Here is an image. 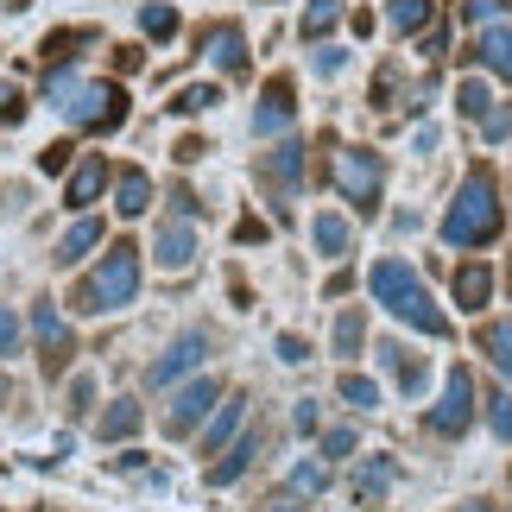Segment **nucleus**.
<instances>
[{"mask_svg": "<svg viewBox=\"0 0 512 512\" xmlns=\"http://www.w3.org/2000/svg\"><path fill=\"white\" fill-rule=\"evenodd\" d=\"M260 171H266V184L298 190V184H304V146H298V140H285L279 152H266V165H260Z\"/></svg>", "mask_w": 512, "mask_h": 512, "instance_id": "2eb2a0df", "label": "nucleus"}, {"mask_svg": "<svg viewBox=\"0 0 512 512\" xmlns=\"http://www.w3.org/2000/svg\"><path fill=\"white\" fill-rule=\"evenodd\" d=\"M386 494H392V462L373 456L361 475H354V506H361V512H386Z\"/></svg>", "mask_w": 512, "mask_h": 512, "instance_id": "f8f14e48", "label": "nucleus"}, {"mask_svg": "<svg viewBox=\"0 0 512 512\" xmlns=\"http://www.w3.org/2000/svg\"><path fill=\"white\" fill-rule=\"evenodd\" d=\"M336 392H342L348 405H361V411H373V405H380V386H373L367 373H342V380H336Z\"/></svg>", "mask_w": 512, "mask_h": 512, "instance_id": "c756f323", "label": "nucleus"}, {"mask_svg": "<svg viewBox=\"0 0 512 512\" xmlns=\"http://www.w3.org/2000/svg\"><path fill=\"white\" fill-rule=\"evenodd\" d=\"M494 7H500V0H468V7H462V19H468V26H481V19L494 13Z\"/></svg>", "mask_w": 512, "mask_h": 512, "instance_id": "37998d69", "label": "nucleus"}, {"mask_svg": "<svg viewBox=\"0 0 512 512\" xmlns=\"http://www.w3.org/2000/svg\"><path fill=\"white\" fill-rule=\"evenodd\" d=\"M336 19H342V0H310L304 7V38H329Z\"/></svg>", "mask_w": 512, "mask_h": 512, "instance_id": "bb28decb", "label": "nucleus"}, {"mask_svg": "<svg viewBox=\"0 0 512 512\" xmlns=\"http://www.w3.org/2000/svg\"><path fill=\"white\" fill-rule=\"evenodd\" d=\"M133 291H140V247L114 241L102 260H95V272H83V285L70 291V304L83 310V317H108V310L133 304Z\"/></svg>", "mask_w": 512, "mask_h": 512, "instance_id": "7ed1b4c3", "label": "nucleus"}, {"mask_svg": "<svg viewBox=\"0 0 512 512\" xmlns=\"http://www.w3.org/2000/svg\"><path fill=\"white\" fill-rule=\"evenodd\" d=\"M108 177H114V171H108V159H102V152H89V159L70 171V184H64V203H70V209H89L95 196L108 190Z\"/></svg>", "mask_w": 512, "mask_h": 512, "instance_id": "9b49d317", "label": "nucleus"}, {"mask_svg": "<svg viewBox=\"0 0 512 512\" xmlns=\"http://www.w3.org/2000/svg\"><path fill=\"white\" fill-rule=\"evenodd\" d=\"M418 51L430 57V64H443V57H449V32H443V26H430V32L418 38Z\"/></svg>", "mask_w": 512, "mask_h": 512, "instance_id": "4c0bfd02", "label": "nucleus"}, {"mask_svg": "<svg viewBox=\"0 0 512 512\" xmlns=\"http://www.w3.org/2000/svg\"><path fill=\"white\" fill-rule=\"evenodd\" d=\"M329 177H336V190H342L361 215L380 209V196H386V159H380V152H367V146H342V152H336V165H329Z\"/></svg>", "mask_w": 512, "mask_h": 512, "instance_id": "20e7f679", "label": "nucleus"}, {"mask_svg": "<svg viewBox=\"0 0 512 512\" xmlns=\"http://www.w3.org/2000/svg\"><path fill=\"white\" fill-rule=\"evenodd\" d=\"M500 222H506V209H500V184H494V171L487 165H475L462 177V190H456V203H449V215H443V241L449 247H487L500 234Z\"/></svg>", "mask_w": 512, "mask_h": 512, "instance_id": "f257e3e1", "label": "nucleus"}, {"mask_svg": "<svg viewBox=\"0 0 512 512\" xmlns=\"http://www.w3.org/2000/svg\"><path fill=\"white\" fill-rule=\"evenodd\" d=\"M76 45H95V32H89V26H70V32H51V38H45V57H51V64H57V57H70Z\"/></svg>", "mask_w": 512, "mask_h": 512, "instance_id": "2f4dec72", "label": "nucleus"}, {"mask_svg": "<svg viewBox=\"0 0 512 512\" xmlns=\"http://www.w3.org/2000/svg\"><path fill=\"white\" fill-rule=\"evenodd\" d=\"M70 152H76L70 140H57V146H45V152H38V165H45V171H64V165H70Z\"/></svg>", "mask_w": 512, "mask_h": 512, "instance_id": "a19ab883", "label": "nucleus"}, {"mask_svg": "<svg viewBox=\"0 0 512 512\" xmlns=\"http://www.w3.org/2000/svg\"><path fill=\"white\" fill-rule=\"evenodd\" d=\"M291 424H298V430H317V405H310V399H304L298 411H291Z\"/></svg>", "mask_w": 512, "mask_h": 512, "instance_id": "de8ad7c7", "label": "nucleus"}, {"mask_svg": "<svg viewBox=\"0 0 512 512\" xmlns=\"http://www.w3.org/2000/svg\"><path fill=\"white\" fill-rule=\"evenodd\" d=\"M468 424H475V380H468V367H449L443 405H430V430H443V437H462Z\"/></svg>", "mask_w": 512, "mask_h": 512, "instance_id": "0eeeda50", "label": "nucleus"}, {"mask_svg": "<svg viewBox=\"0 0 512 512\" xmlns=\"http://www.w3.org/2000/svg\"><path fill=\"white\" fill-rule=\"evenodd\" d=\"M0 354H19V317L0 304Z\"/></svg>", "mask_w": 512, "mask_h": 512, "instance_id": "58836bf2", "label": "nucleus"}, {"mask_svg": "<svg viewBox=\"0 0 512 512\" xmlns=\"http://www.w3.org/2000/svg\"><path fill=\"white\" fill-rule=\"evenodd\" d=\"M367 336V323H361V310H348V317H336V354H354Z\"/></svg>", "mask_w": 512, "mask_h": 512, "instance_id": "f704fd0d", "label": "nucleus"}, {"mask_svg": "<svg viewBox=\"0 0 512 512\" xmlns=\"http://www.w3.org/2000/svg\"><path fill=\"white\" fill-rule=\"evenodd\" d=\"M95 430H102L108 443H127V437H140V405H133V399H114V405L102 411V424H95Z\"/></svg>", "mask_w": 512, "mask_h": 512, "instance_id": "5701e85b", "label": "nucleus"}, {"mask_svg": "<svg viewBox=\"0 0 512 512\" xmlns=\"http://www.w3.org/2000/svg\"><path fill=\"white\" fill-rule=\"evenodd\" d=\"M456 102H462V114H468V121H481V114L494 108V95H487V83H481V76H468V83L456 89Z\"/></svg>", "mask_w": 512, "mask_h": 512, "instance_id": "7c9ffc66", "label": "nucleus"}, {"mask_svg": "<svg viewBox=\"0 0 512 512\" xmlns=\"http://www.w3.org/2000/svg\"><path fill=\"white\" fill-rule=\"evenodd\" d=\"M64 114L83 133H114L127 121V89L121 83H76V95L64 102Z\"/></svg>", "mask_w": 512, "mask_h": 512, "instance_id": "39448f33", "label": "nucleus"}, {"mask_svg": "<svg viewBox=\"0 0 512 512\" xmlns=\"http://www.w3.org/2000/svg\"><path fill=\"white\" fill-rule=\"evenodd\" d=\"M430 19H437V0H392V13H386V26L399 32V38H411V32H424Z\"/></svg>", "mask_w": 512, "mask_h": 512, "instance_id": "4be33fe9", "label": "nucleus"}, {"mask_svg": "<svg viewBox=\"0 0 512 512\" xmlns=\"http://www.w3.org/2000/svg\"><path fill=\"white\" fill-rule=\"evenodd\" d=\"M380 361H386L392 373H399V386L411 392V399H418V392H424V361H418V354H411V348H399V342H386V348H380Z\"/></svg>", "mask_w": 512, "mask_h": 512, "instance_id": "b1692460", "label": "nucleus"}, {"mask_svg": "<svg viewBox=\"0 0 512 512\" xmlns=\"http://www.w3.org/2000/svg\"><path fill=\"white\" fill-rule=\"evenodd\" d=\"M266 512H304V506H298V500H272Z\"/></svg>", "mask_w": 512, "mask_h": 512, "instance_id": "8fccbe9b", "label": "nucleus"}, {"mask_svg": "<svg viewBox=\"0 0 512 512\" xmlns=\"http://www.w3.org/2000/svg\"><path fill=\"white\" fill-rule=\"evenodd\" d=\"M279 361H285V367L310 361V342H304V336H279Z\"/></svg>", "mask_w": 512, "mask_h": 512, "instance_id": "ea45409f", "label": "nucleus"}, {"mask_svg": "<svg viewBox=\"0 0 512 512\" xmlns=\"http://www.w3.org/2000/svg\"><path fill=\"white\" fill-rule=\"evenodd\" d=\"M342 456H354V430H323V462L336 468Z\"/></svg>", "mask_w": 512, "mask_h": 512, "instance_id": "e433bc0d", "label": "nucleus"}, {"mask_svg": "<svg viewBox=\"0 0 512 512\" xmlns=\"http://www.w3.org/2000/svg\"><path fill=\"white\" fill-rule=\"evenodd\" d=\"M19 114H26V102H19V95H0V121H19Z\"/></svg>", "mask_w": 512, "mask_h": 512, "instance_id": "09e8293b", "label": "nucleus"}, {"mask_svg": "<svg viewBox=\"0 0 512 512\" xmlns=\"http://www.w3.org/2000/svg\"><path fill=\"white\" fill-rule=\"evenodd\" d=\"M291 114H298V89H291V76H272L260 89V108H253V133H285Z\"/></svg>", "mask_w": 512, "mask_h": 512, "instance_id": "1a4fd4ad", "label": "nucleus"}, {"mask_svg": "<svg viewBox=\"0 0 512 512\" xmlns=\"http://www.w3.org/2000/svg\"><path fill=\"white\" fill-rule=\"evenodd\" d=\"M203 152H209L203 140H177V165H190V159H203Z\"/></svg>", "mask_w": 512, "mask_h": 512, "instance_id": "49530a36", "label": "nucleus"}, {"mask_svg": "<svg viewBox=\"0 0 512 512\" xmlns=\"http://www.w3.org/2000/svg\"><path fill=\"white\" fill-rule=\"evenodd\" d=\"M247 424V399H228L222 411H215V424L203 430V456H222V449L234 443V430Z\"/></svg>", "mask_w": 512, "mask_h": 512, "instance_id": "a211bd4d", "label": "nucleus"}, {"mask_svg": "<svg viewBox=\"0 0 512 512\" xmlns=\"http://www.w3.org/2000/svg\"><path fill=\"white\" fill-rule=\"evenodd\" d=\"M342 64H348V51H317V70H323V76H336Z\"/></svg>", "mask_w": 512, "mask_h": 512, "instance_id": "a18cd8bd", "label": "nucleus"}, {"mask_svg": "<svg viewBox=\"0 0 512 512\" xmlns=\"http://www.w3.org/2000/svg\"><path fill=\"white\" fill-rule=\"evenodd\" d=\"M487 424H494L500 443H512V399H506V392H494V399H487Z\"/></svg>", "mask_w": 512, "mask_h": 512, "instance_id": "c9c22d12", "label": "nucleus"}, {"mask_svg": "<svg viewBox=\"0 0 512 512\" xmlns=\"http://www.w3.org/2000/svg\"><path fill=\"white\" fill-rule=\"evenodd\" d=\"M209 57H215V64H222L228 76H247V70H253V57H247V38L234 32V26H215V32H209Z\"/></svg>", "mask_w": 512, "mask_h": 512, "instance_id": "4468645a", "label": "nucleus"}, {"mask_svg": "<svg viewBox=\"0 0 512 512\" xmlns=\"http://www.w3.org/2000/svg\"><path fill=\"white\" fill-rule=\"evenodd\" d=\"M203 354H209V336H203V329H190V336H177V342L159 354V361H152L146 380H152V386H171V380H184V373L203 361Z\"/></svg>", "mask_w": 512, "mask_h": 512, "instance_id": "9d476101", "label": "nucleus"}, {"mask_svg": "<svg viewBox=\"0 0 512 512\" xmlns=\"http://www.w3.org/2000/svg\"><path fill=\"white\" fill-rule=\"evenodd\" d=\"M32 336H38V361H45V373H64L70 367L76 336H70V323L57 317V304H32Z\"/></svg>", "mask_w": 512, "mask_h": 512, "instance_id": "6e6552de", "label": "nucleus"}, {"mask_svg": "<svg viewBox=\"0 0 512 512\" xmlns=\"http://www.w3.org/2000/svg\"><path fill=\"white\" fill-rule=\"evenodd\" d=\"M475 57H481V64L500 76V83H512V26H494V32H481Z\"/></svg>", "mask_w": 512, "mask_h": 512, "instance_id": "6ab92c4d", "label": "nucleus"}, {"mask_svg": "<svg viewBox=\"0 0 512 512\" xmlns=\"http://www.w3.org/2000/svg\"><path fill=\"white\" fill-rule=\"evenodd\" d=\"M152 260H159L165 272H184V266L196 260V234H190L184 222H165V228H159V247H152Z\"/></svg>", "mask_w": 512, "mask_h": 512, "instance_id": "ddd939ff", "label": "nucleus"}, {"mask_svg": "<svg viewBox=\"0 0 512 512\" xmlns=\"http://www.w3.org/2000/svg\"><path fill=\"white\" fill-rule=\"evenodd\" d=\"M323 487H329V462H323V456H317V462H298V468H291V494H298V500L323 494Z\"/></svg>", "mask_w": 512, "mask_h": 512, "instance_id": "cd10ccee", "label": "nucleus"}, {"mask_svg": "<svg viewBox=\"0 0 512 512\" xmlns=\"http://www.w3.org/2000/svg\"><path fill=\"white\" fill-rule=\"evenodd\" d=\"M392 95H399V76H392V70H380V76H373V102H392Z\"/></svg>", "mask_w": 512, "mask_h": 512, "instance_id": "79ce46f5", "label": "nucleus"}, {"mask_svg": "<svg viewBox=\"0 0 512 512\" xmlns=\"http://www.w3.org/2000/svg\"><path fill=\"white\" fill-rule=\"evenodd\" d=\"M89 247H102V222H95V215H83V222H76V228L64 234V241H57V253H51V260H57V266H76Z\"/></svg>", "mask_w": 512, "mask_h": 512, "instance_id": "aec40b11", "label": "nucleus"}, {"mask_svg": "<svg viewBox=\"0 0 512 512\" xmlns=\"http://www.w3.org/2000/svg\"><path fill=\"white\" fill-rule=\"evenodd\" d=\"M253 456H260V430H253V437H241V443H234L222 462H209V487H228V481H241L247 468H253Z\"/></svg>", "mask_w": 512, "mask_h": 512, "instance_id": "f3484780", "label": "nucleus"}, {"mask_svg": "<svg viewBox=\"0 0 512 512\" xmlns=\"http://www.w3.org/2000/svg\"><path fill=\"white\" fill-rule=\"evenodd\" d=\"M487 298H494V272H487V266H462L456 272V304L462 310H487Z\"/></svg>", "mask_w": 512, "mask_h": 512, "instance_id": "412c9836", "label": "nucleus"}, {"mask_svg": "<svg viewBox=\"0 0 512 512\" xmlns=\"http://www.w3.org/2000/svg\"><path fill=\"white\" fill-rule=\"evenodd\" d=\"M89 399H95V380H89V373H83V380H76V386H70V405H76V411H83Z\"/></svg>", "mask_w": 512, "mask_h": 512, "instance_id": "c03bdc74", "label": "nucleus"}, {"mask_svg": "<svg viewBox=\"0 0 512 512\" xmlns=\"http://www.w3.org/2000/svg\"><path fill=\"white\" fill-rule=\"evenodd\" d=\"M140 32L146 38H171L177 32V7H159V0H152V7L140 13Z\"/></svg>", "mask_w": 512, "mask_h": 512, "instance_id": "473e14b6", "label": "nucleus"}, {"mask_svg": "<svg viewBox=\"0 0 512 512\" xmlns=\"http://www.w3.org/2000/svg\"><path fill=\"white\" fill-rule=\"evenodd\" d=\"M317 247L329 253V260H342V253L354 247V234H348V222H336V215H317Z\"/></svg>", "mask_w": 512, "mask_h": 512, "instance_id": "c85d7f7f", "label": "nucleus"}, {"mask_svg": "<svg viewBox=\"0 0 512 512\" xmlns=\"http://www.w3.org/2000/svg\"><path fill=\"white\" fill-rule=\"evenodd\" d=\"M114 209H121V215H146L152 209V177L140 165H127L121 177H114Z\"/></svg>", "mask_w": 512, "mask_h": 512, "instance_id": "dca6fc26", "label": "nucleus"}, {"mask_svg": "<svg viewBox=\"0 0 512 512\" xmlns=\"http://www.w3.org/2000/svg\"><path fill=\"white\" fill-rule=\"evenodd\" d=\"M215 102H222V89H215V83H190V89L171 95V114H209Z\"/></svg>", "mask_w": 512, "mask_h": 512, "instance_id": "a878e982", "label": "nucleus"}, {"mask_svg": "<svg viewBox=\"0 0 512 512\" xmlns=\"http://www.w3.org/2000/svg\"><path fill=\"white\" fill-rule=\"evenodd\" d=\"M367 285H373V298H380L399 323H411V329H424V336H437V342H449V317L437 304H430V291H424V279L411 272L405 260H380L367 272Z\"/></svg>", "mask_w": 512, "mask_h": 512, "instance_id": "f03ea898", "label": "nucleus"}, {"mask_svg": "<svg viewBox=\"0 0 512 512\" xmlns=\"http://www.w3.org/2000/svg\"><path fill=\"white\" fill-rule=\"evenodd\" d=\"M481 133H487L494 146L512 140V102H494V108H487V114H481Z\"/></svg>", "mask_w": 512, "mask_h": 512, "instance_id": "72a5a7b5", "label": "nucleus"}, {"mask_svg": "<svg viewBox=\"0 0 512 512\" xmlns=\"http://www.w3.org/2000/svg\"><path fill=\"white\" fill-rule=\"evenodd\" d=\"M481 354L512 380V323H487V329H481Z\"/></svg>", "mask_w": 512, "mask_h": 512, "instance_id": "393cba45", "label": "nucleus"}, {"mask_svg": "<svg viewBox=\"0 0 512 512\" xmlns=\"http://www.w3.org/2000/svg\"><path fill=\"white\" fill-rule=\"evenodd\" d=\"M215 405H222V380H209V373H203V380H190L184 392H171V411H165V437H190V430L203 424Z\"/></svg>", "mask_w": 512, "mask_h": 512, "instance_id": "423d86ee", "label": "nucleus"}, {"mask_svg": "<svg viewBox=\"0 0 512 512\" xmlns=\"http://www.w3.org/2000/svg\"><path fill=\"white\" fill-rule=\"evenodd\" d=\"M7 399H13V386H7V380H0V405H7Z\"/></svg>", "mask_w": 512, "mask_h": 512, "instance_id": "3c124183", "label": "nucleus"}]
</instances>
